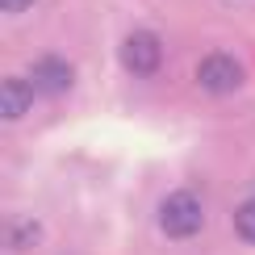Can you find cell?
<instances>
[{
	"instance_id": "obj_1",
	"label": "cell",
	"mask_w": 255,
	"mask_h": 255,
	"mask_svg": "<svg viewBox=\"0 0 255 255\" xmlns=\"http://www.w3.org/2000/svg\"><path fill=\"white\" fill-rule=\"evenodd\" d=\"M201 201L193 193H172L159 205V226H163V235H172V239H188V235H197L201 230Z\"/></svg>"
},
{
	"instance_id": "obj_2",
	"label": "cell",
	"mask_w": 255,
	"mask_h": 255,
	"mask_svg": "<svg viewBox=\"0 0 255 255\" xmlns=\"http://www.w3.org/2000/svg\"><path fill=\"white\" fill-rule=\"evenodd\" d=\"M159 59H163V46H159L155 34H146V29H138L122 42V67L130 71V76H155Z\"/></svg>"
},
{
	"instance_id": "obj_3",
	"label": "cell",
	"mask_w": 255,
	"mask_h": 255,
	"mask_svg": "<svg viewBox=\"0 0 255 255\" xmlns=\"http://www.w3.org/2000/svg\"><path fill=\"white\" fill-rule=\"evenodd\" d=\"M197 80H201V88L205 92H214V97H222V92H235L239 84H243V67L230 55H205L201 59V67H197Z\"/></svg>"
},
{
	"instance_id": "obj_4",
	"label": "cell",
	"mask_w": 255,
	"mask_h": 255,
	"mask_svg": "<svg viewBox=\"0 0 255 255\" xmlns=\"http://www.w3.org/2000/svg\"><path fill=\"white\" fill-rule=\"evenodd\" d=\"M29 80H34L38 92H46V97H59V92L71 88V63L59 59V55H42L34 63V71H29Z\"/></svg>"
},
{
	"instance_id": "obj_5",
	"label": "cell",
	"mask_w": 255,
	"mask_h": 255,
	"mask_svg": "<svg viewBox=\"0 0 255 255\" xmlns=\"http://www.w3.org/2000/svg\"><path fill=\"white\" fill-rule=\"evenodd\" d=\"M34 80H21V76H4V84H0V113H4L8 122L21 118V113L29 109V101H34Z\"/></svg>"
},
{
	"instance_id": "obj_6",
	"label": "cell",
	"mask_w": 255,
	"mask_h": 255,
	"mask_svg": "<svg viewBox=\"0 0 255 255\" xmlns=\"http://www.w3.org/2000/svg\"><path fill=\"white\" fill-rule=\"evenodd\" d=\"M235 230L243 243H255V201H243L235 209Z\"/></svg>"
},
{
	"instance_id": "obj_7",
	"label": "cell",
	"mask_w": 255,
	"mask_h": 255,
	"mask_svg": "<svg viewBox=\"0 0 255 255\" xmlns=\"http://www.w3.org/2000/svg\"><path fill=\"white\" fill-rule=\"evenodd\" d=\"M29 4H34V0H0V8H4V13H25Z\"/></svg>"
}]
</instances>
